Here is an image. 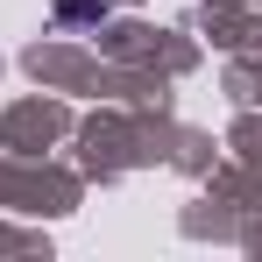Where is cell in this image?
I'll return each mask as SVG.
<instances>
[{
    "label": "cell",
    "instance_id": "cell-1",
    "mask_svg": "<svg viewBox=\"0 0 262 262\" xmlns=\"http://www.w3.org/2000/svg\"><path fill=\"white\" fill-rule=\"evenodd\" d=\"M57 14L64 21H92V14H106V0H57Z\"/></svg>",
    "mask_w": 262,
    "mask_h": 262
}]
</instances>
